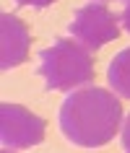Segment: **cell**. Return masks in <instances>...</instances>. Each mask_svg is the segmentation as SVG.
I'll return each mask as SVG.
<instances>
[{
	"mask_svg": "<svg viewBox=\"0 0 130 153\" xmlns=\"http://www.w3.org/2000/svg\"><path fill=\"white\" fill-rule=\"evenodd\" d=\"M57 120L65 140L81 148H99L114 137L122 120V104L112 91L86 86L68 94Z\"/></svg>",
	"mask_w": 130,
	"mask_h": 153,
	"instance_id": "obj_1",
	"label": "cell"
},
{
	"mask_svg": "<svg viewBox=\"0 0 130 153\" xmlns=\"http://www.w3.org/2000/svg\"><path fill=\"white\" fill-rule=\"evenodd\" d=\"M91 49L73 39H55V44L39 52V75L49 91H73L75 86L94 81Z\"/></svg>",
	"mask_w": 130,
	"mask_h": 153,
	"instance_id": "obj_2",
	"label": "cell"
},
{
	"mask_svg": "<svg viewBox=\"0 0 130 153\" xmlns=\"http://www.w3.org/2000/svg\"><path fill=\"white\" fill-rule=\"evenodd\" d=\"M44 140V120L18 104L0 106V145L8 151H21Z\"/></svg>",
	"mask_w": 130,
	"mask_h": 153,
	"instance_id": "obj_3",
	"label": "cell"
},
{
	"mask_svg": "<svg viewBox=\"0 0 130 153\" xmlns=\"http://www.w3.org/2000/svg\"><path fill=\"white\" fill-rule=\"evenodd\" d=\"M120 18L102 3H89L83 5L70 21V34L81 42L86 49H99L107 42L117 39L120 34Z\"/></svg>",
	"mask_w": 130,
	"mask_h": 153,
	"instance_id": "obj_4",
	"label": "cell"
},
{
	"mask_svg": "<svg viewBox=\"0 0 130 153\" xmlns=\"http://www.w3.org/2000/svg\"><path fill=\"white\" fill-rule=\"evenodd\" d=\"M29 29L16 16L3 13L0 16V68L10 70L26 60L29 55Z\"/></svg>",
	"mask_w": 130,
	"mask_h": 153,
	"instance_id": "obj_5",
	"label": "cell"
},
{
	"mask_svg": "<svg viewBox=\"0 0 130 153\" xmlns=\"http://www.w3.org/2000/svg\"><path fill=\"white\" fill-rule=\"evenodd\" d=\"M107 81L112 91H117L122 99H130V47L112 57V62L107 68Z\"/></svg>",
	"mask_w": 130,
	"mask_h": 153,
	"instance_id": "obj_6",
	"label": "cell"
},
{
	"mask_svg": "<svg viewBox=\"0 0 130 153\" xmlns=\"http://www.w3.org/2000/svg\"><path fill=\"white\" fill-rule=\"evenodd\" d=\"M18 5H34V8H47V5H52L55 0H16Z\"/></svg>",
	"mask_w": 130,
	"mask_h": 153,
	"instance_id": "obj_7",
	"label": "cell"
},
{
	"mask_svg": "<svg viewBox=\"0 0 130 153\" xmlns=\"http://www.w3.org/2000/svg\"><path fill=\"white\" fill-rule=\"evenodd\" d=\"M122 148L130 153V117H128V122H125V127H122Z\"/></svg>",
	"mask_w": 130,
	"mask_h": 153,
	"instance_id": "obj_8",
	"label": "cell"
},
{
	"mask_svg": "<svg viewBox=\"0 0 130 153\" xmlns=\"http://www.w3.org/2000/svg\"><path fill=\"white\" fill-rule=\"evenodd\" d=\"M122 24H125V29L130 31V3L125 5V10H122Z\"/></svg>",
	"mask_w": 130,
	"mask_h": 153,
	"instance_id": "obj_9",
	"label": "cell"
},
{
	"mask_svg": "<svg viewBox=\"0 0 130 153\" xmlns=\"http://www.w3.org/2000/svg\"><path fill=\"white\" fill-rule=\"evenodd\" d=\"M96 3H107V0H96Z\"/></svg>",
	"mask_w": 130,
	"mask_h": 153,
	"instance_id": "obj_10",
	"label": "cell"
}]
</instances>
